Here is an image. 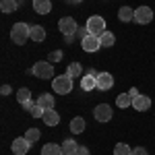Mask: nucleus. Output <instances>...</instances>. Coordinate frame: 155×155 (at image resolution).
<instances>
[{
	"label": "nucleus",
	"instance_id": "f257e3e1",
	"mask_svg": "<svg viewBox=\"0 0 155 155\" xmlns=\"http://www.w3.org/2000/svg\"><path fill=\"white\" fill-rule=\"evenodd\" d=\"M11 39L17 46H23L27 39H31V27L27 23H15L11 29Z\"/></svg>",
	"mask_w": 155,
	"mask_h": 155
},
{
	"label": "nucleus",
	"instance_id": "f03ea898",
	"mask_svg": "<svg viewBox=\"0 0 155 155\" xmlns=\"http://www.w3.org/2000/svg\"><path fill=\"white\" fill-rule=\"evenodd\" d=\"M52 89L60 93V95H66V93H71L72 91V77L68 72H64V74H60L56 79H52Z\"/></svg>",
	"mask_w": 155,
	"mask_h": 155
},
{
	"label": "nucleus",
	"instance_id": "7ed1b4c3",
	"mask_svg": "<svg viewBox=\"0 0 155 155\" xmlns=\"http://www.w3.org/2000/svg\"><path fill=\"white\" fill-rule=\"evenodd\" d=\"M31 72L35 74L37 79H54V64L50 60H39L33 64Z\"/></svg>",
	"mask_w": 155,
	"mask_h": 155
},
{
	"label": "nucleus",
	"instance_id": "20e7f679",
	"mask_svg": "<svg viewBox=\"0 0 155 155\" xmlns=\"http://www.w3.org/2000/svg\"><path fill=\"white\" fill-rule=\"evenodd\" d=\"M85 27L89 29V33H91V35L99 37L104 31H106V21H104V17H95V15H93V17H89V19H87V25H85Z\"/></svg>",
	"mask_w": 155,
	"mask_h": 155
},
{
	"label": "nucleus",
	"instance_id": "39448f33",
	"mask_svg": "<svg viewBox=\"0 0 155 155\" xmlns=\"http://www.w3.org/2000/svg\"><path fill=\"white\" fill-rule=\"evenodd\" d=\"M58 29H60V33L66 37V35H74L79 31V25H77V21L72 17H62L58 21Z\"/></svg>",
	"mask_w": 155,
	"mask_h": 155
},
{
	"label": "nucleus",
	"instance_id": "423d86ee",
	"mask_svg": "<svg viewBox=\"0 0 155 155\" xmlns=\"http://www.w3.org/2000/svg\"><path fill=\"white\" fill-rule=\"evenodd\" d=\"M112 106H107V104H99V106H95V110H93V116H95L97 122H110L112 120Z\"/></svg>",
	"mask_w": 155,
	"mask_h": 155
},
{
	"label": "nucleus",
	"instance_id": "0eeeda50",
	"mask_svg": "<svg viewBox=\"0 0 155 155\" xmlns=\"http://www.w3.org/2000/svg\"><path fill=\"white\" fill-rule=\"evenodd\" d=\"M134 21L141 25H147L153 21V11L149 8V6H139V8H134Z\"/></svg>",
	"mask_w": 155,
	"mask_h": 155
},
{
	"label": "nucleus",
	"instance_id": "6e6552de",
	"mask_svg": "<svg viewBox=\"0 0 155 155\" xmlns=\"http://www.w3.org/2000/svg\"><path fill=\"white\" fill-rule=\"evenodd\" d=\"M11 149H12V153H15V155H27V153H29V149H31V143H29L25 137H19V139L12 141Z\"/></svg>",
	"mask_w": 155,
	"mask_h": 155
},
{
	"label": "nucleus",
	"instance_id": "1a4fd4ad",
	"mask_svg": "<svg viewBox=\"0 0 155 155\" xmlns=\"http://www.w3.org/2000/svg\"><path fill=\"white\" fill-rule=\"evenodd\" d=\"M95 81H97V89L99 91H107V89L114 87V77L110 72H99L95 77Z\"/></svg>",
	"mask_w": 155,
	"mask_h": 155
},
{
	"label": "nucleus",
	"instance_id": "9d476101",
	"mask_svg": "<svg viewBox=\"0 0 155 155\" xmlns=\"http://www.w3.org/2000/svg\"><path fill=\"white\" fill-rule=\"evenodd\" d=\"M81 46H83L85 52H97V50L101 48V44H99V37L97 35H89L85 37V39H81Z\"/></svg>",
	"mask_w": 155,
	"mask_h": 155
},
{
	"label": "nucleus",
	"instance_id": "9b49d317",
	"mask_svg": "<svg viewBox=\"0 0 155 155\" xmlns=\"http://www.w3.org/2000/svg\"><path fill=\"white\" fill-rule=\"evenodd\" d=\"M132 107L134 110H139V112H147L149 107H151V97L149 95H139L132 99Z\"/></svg>",
	"mask_w": 155,
	"mask_h": 155
},
{
	"label": "nucleus",
	"instance_id": "f8f14e48",
	"mask_svg": "<svg viewBox=\"0 0 155 155\" xmlns=\"http://www.w3.org/2000/svg\"><path fill=\"white\" fill-rule=\"evenodd\" d=\"M41 120L46 122V126H56V124L60 122V114L56 112V110H46L44 116H41Z\"/></svg>",
	"mask_w": 155,
	"mask_h": 155
},
{
	"label": "nucleus",
	"instance_id": "ddd939ff",
	"mask_svg": "<svg viewBox=\"0 0 155 155\" xmlns=\"http://www.w3.org/2000/svg\"><path fill=\"white\" fill-rule=\"evenodd\" d=\"M35 104H37V106H41L44 110H54V104H56V99H54V95H50V93H41V95L37 97Z\"/></svg>",
	"mask_w": 155,
	"mask_h": 155
},
{
	"label": "nucleus",
	"instance_id": "4468645a",
	"mask_svg": "<svg viewBox=\"0 0 155 155\" xmlns=\"http://www.w3.org/2000/svg\"><path fill=\"white\" fill-rule=\"evenodd\" d=\"M33 11L37 15H48L52 11V2L50 0H33Z\"/></svg>",
	"mask_w": 155,
	"mask_h": 155
},
{
	"label": "nucleus",
	"instance_id": "2eb2a0df",
	"mask_svg": "<svg viewBox=\"0 0 155 155\" xmlns=\"http://www.w3.org/2000/svg\"><path fill=\"white\" fill-rule=\"evenodd\" d=\"M99 44H101V48H112V46L116 44V35H114L112 31H104V33L99 35Z\"/></svg>",
	"mask_w": 155,
	"mask_h": 155
},
{
	"label": "nucleus",
	"instance_id": "dca6fc26",
	"mask_svg": "<svg viewBox=\"0 0 155 155\" xmlns=\"http://www.w3.org/2000/svg\"><path fill=\"white\" fill-rule=\"evenodd\" d=\"M118 19L122 21V23L134 21V11H132L130 6H120V11H118Z\"/></svg>",
	"mask_w": 155,
	"mask_h": 155
},
{
	"label": "nucleus",
	"instance_id": "f3484780",
	"mask_svg": "<svg viewBox=\"0 0 155 155\" xmlns=\"http://www.w3.org/2000/svg\"><path fill=\"white\" fill-rule=\"evenodd\" d=\"M41 155H64L62 147L60 145H54V143H48L41 147Z\"/></svg>",
	"mask_w": 155,
	"mask_h": 155
},
{
	"label": "nucleus",
	"instance_id": "a211bd4d",
	"mask_svg": "<svg viewBox=\"0 0 155 155\" xmlns=\"http://www.w3.org/2000/svg\"><path fill=\"white\" fill-rule=\"evenodd\" d=\"M62 151H64V155H77L79 153V145L74 143L72 139H66L62 143Z\"/></svg>",
	"mask_w": 155,
	"mask_h": 155
},
{
	"label": "nucleus",
	"instance_id": "6ab92c4d",
	"mask_svg": "<svg viewBox=\"0 0 155 155\" xmlns=\"http://www.w3.org/2000/svg\"><path fill=\"white\" fill-rule=\"evenodd\" d=\"M31 39L33 41H44L46 39V29L41 25H31Z\"/></svg>",
	"mask_w": 155,
	"mask_h": 155
},
{
	"label": "nucleus",
	"instance_id": "aec40b11",
	"mask_svg": "<svg viewBox=\"0 0 155 155\" xmlns=\"http://www.w3.org/2000/svg\"><path fill=\"white\" fill-rule=\"evenodd\" d=\"M95 87H97L95 77H91V74H85L83 79H81V89H83V91H91V89H95Z\"/></svg>",
	"mask_w": 155,
	"mask_h": 155
},
{
	"label": "nucleus",
	"instance_id": "412c9836",
	"mask_svg": "<svg viewBox=\"0 0 155 155\" xmlns=\"http://www.w3.org/2000/svg\"><path fill=\"white\" fill-rule=\"evenodd\" d=\"M17 8H19V0H2L0 2V11L6 12V15L8 12H15Z\"/></svg>",
	"mask_w": 155,
	"mask_h": 155
},
{
	"label": "nucleus",
	"instance_id": "4be33fe9",
	"mask_svg": "<svg viewBox=\"0 0 155 155\" xmlns=\"http://www.w3.org/2000/svg\"><path fill=\"white\" fill-rule=\"evenodd\" d=\"M85 130V120L79 116V118H72L71 120V132H74V134H81V132Z\"/></svg>",
	"mask_w": 155,
	"mask_h": 155
},
{
	"label": "nucleus",
	"instance_id": "5701e85b",
	"mask_svg": "<svg viewBox=\"0 0 155 155\" xmlns=\"http://www.w3.org/2000/svg\"><path fill=\"white\" fill-rule=\"evenodd\" d=\"M116 106L118 107H130L132 106V97L128 95V93H120V95L116 97Z\"/></svg>",
	"mask_w": 155,
	"mask_h": 155
},
{
	"label": "nucleus",
	"instance_id": "b1692460",
	"mask_svg": "<svg viewBox=\"0 0 155 155\" xmlns=\"http://www.w3.org/2000/svg\"><path fill=\"white\" fill-rule=\"evenodd\" d=\"M68 74H71L72 79H77V77H81L83 74V66H81V62H71L68 64Z\"/></svg>",
	"mask_w": 155,
	"mask_h": 155
},
{
	"label": "nucleus",
	"instance_id": "393cba45",
	"mask_svg": "<svg viewBox=\"0 0 155 155\" xmlns=\"http://www.w3.org/2000/svg\"><path fill=\"white\" fill-rule=\"evenodd\" d=\"M114 155H132V149L126 143H118L114 147Z\"/></svg>",
	"mask_w": 155,
	"mask_h": 155
},
{
	"label": "nucleus",
	"instance_id": "a878e982",
	"mask_svg": "<svg viewBox=\"0 0 155 155\" xmlns=\"http://www.w3.org/2000/svg\"><path fill=\"white\" fill-rule=\"evenodd\" d=\"M39 137H41V134H39L37 128H27V132H25V139H27L31 145L35 143V141H39Z\"/></svg>",
	"mask_w": 155,
	"mask_h": 155
},
{
	"label": "nucleus",
	"instance_id": "bb28decb",
	"mask_svg": "<svg viewBox=\"0 0 155 155\" xmlns=\"http://www.w3.org/2000/svg\"><path fill=\"white\" fill-rule=\"evenodd\" d=\"M17 99H19V104H25V101H29V99H31V91H29L27 87L19 89V91H17Z\"/></svg>",
	"mask_w": 155,
	"mask_h": 155
},
{
	"label": "nucleus",
	"instance_id": "cd10ccee",
	"mask_svg": "<svg viewBox=\"0 0 155 155\" xmlns=\"http://www.w3.org/2000/svg\"><path fill=\"white\" fill-rule=\"evenodd\" d=\"M44 112H46V110H44V107L41 106H33L31 107V112H29V114H31V116H33V118H41V116H44Z\"/></svg>",
	"mask_w": 155,
	"mask_h": 155
},
{
	"label": "nucleus",
	"instance_id": "c85d7f7f",
	"mask_svg": "<svg viewBox=\"0 0 155 155\" xmlns=\"http://www.w3.org/2000/svg\"><path fill=\"white\" fill-rule=\"evenodd\" d=\"M48 60L52 62V64H54V62H60V60H62V50H54V52L48 56Z\"/></svg>",
	"mask_w": 155,
	"mask_h": 155
},
{
	"label": "nucleus",
	"instance_id": "c756f323",
	"mask_svg": "<svg viewBox=\"0 0 155 155\" xmlns=\"http://www.w3.org/2000/svg\"><path fill=\"white\" fill-rule=\"evenodd\" d=\"M77 35H79V39H85V37L89 35V29H87V27H79V31H77Z\"/></svg>",
	"mask_w": 155,
	"mask_h": 155
},
{
	"label": "nucleus",
	"instance_id": "7c9ffc66",
	"mask_svg": "<svg viewBox=\"0 0 155 155\" xmlns=\"http://www.w3.org/2000/svg\"><path fill=\"white\" fill-rule=\"evenodd\" d=\"M132 155H149V153L145 151L143 147H134V149H132Z\"/></svg>",
	"mask_w": 155,
	"mask_h": 155
},
{
	"label": "nucleus",
	"instance_id": "2f4dec72",
	"mask_svg": "<svg viewBox=\"0 0 155 155\" xmlns=\"http://www.w3.org/2000/svg\"><path fill=\"white\" fill-rule=\"evenodd\" d=\"M21 106H23V110H27V112H31V107L35 106V104H33V101L29 99V101H25V104H21Z\"/></svg>",
	"mask_w": 155,
	"mask_h": 155
},
{
	"label": "nucleus",
	"instance_id": "473e14b6",
	"mask_svg": "<svg viewBox=\"0 0 155 155\" xmlns=\"http://www.w3.org/2000/svg\"><path fill=\"white\" fill-rule=\"evenodd\" d=\"M128 95H130L132 99H134V97H139V95H141V93H139V89H137V87H132L130 91H128Z\"/></svg>",
	"mask_w": 155,
	"mask_h": 155
},
{
	"label": "nucleus",
	"instance_id": "72a5a7b5",
	"mask_svg": "<svg viewBox=\"0 0 155 155\" xmlns=\"http://www.w3.org/2000/svg\"><path fill=\"white\" fill-rule=\"evenodd\" d=\"M0 93H2V95H8V93H11V87H8V85H2Z\"/></svg>",
	"mask_w": 155,
	"mask_h": 155
},
{
	"label": "nucleus",
	"instance_id": "f704fd0d",
	"mask_svg": "<svg viewBox=\"0 0 155 155\" xmlns=\"http://www.w3.org/2000/svg\"><path fill=\"white\" fill-rule=\"evenodd\" d=\"M77 155H89V149H85V147H79V153Z\"/></svg>",
	"mask_w": 155,
	"mask_h": 155
},
{
	"label": "nucleus",
	"instance_id": "c9c22d12",
	"mask_svg": "<svg viewBox=\"0 0 155 155\" xmlns=\"http://www.w3.org/2000/svg\"><path fill=\"white\" fill-rule=\"evenodd\" d=\"M87 74H91V77H97V74H99V72H97L95 68H89V71H87Z\"/></svg>",
	"mask_w": 155,
	"mask_h": 155
},
{
	"label": "nucleus",
	"instance_id": "e433bc0d",
	"mask_svg": "<svg viewBox=\"0 0 155 155\" xmlns=\"http://www.w3.org/2000/svg\"><path fill=\"white\" fill-rule=\"evenodd\" d=\"M68 2H81V0H68Z\"/></svg>",
	"mask_w": 155,
	"mask_h": 155
}]
</instances>
